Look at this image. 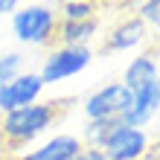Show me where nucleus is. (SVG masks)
Returning <instances> with one entry per match:
<instances>
[{"label": "nucleus", "instance_id": "obj_1", "mask_svg": "<svg viewBox=\"0 0 160 160\" xmlns=\"http://www.w3.org/2000/svg\"><path fill=\"white\" fill-rule=\"evenodd\" d=\"M55 119H58L55 102H32V105L3 114L0 134H3L9 148H21V146H29L32 140H38L41 134H47Z\"/></svg>", "mask_w": 160, "mask_h": 160}, {"label": "nucleus", "instance_id": "obj_2", "mask_svg": "<svg viewBox=\"0 0 160 160\" xmlns=\"http://www.w3.org/2000/svg\"><path fill=\"white\" fill-rule=\"evenodd\" d=\"M12 35L26 47H47L55 41V29H58V12L44 3H29L21 6L12 15Z\"/></svg>", "mask_w": 160, "mask_h": 160}, {"label": "nucleus", "instance_id": "obj_3", "mask_svg": "<svg viewBox=\"0 0 160 160\" xmlns=\"http://www.w3.org/2000/svg\"><path fill=\"white\" fill-rule=\"evenodd\" d=\"M93 61V50L90 47H55L50 55L44 58L38 76L44 84H58L64 79L79 76L82 70H88Z\"/></svg>", "mask_w": 160, "mask_h": 160}, {"label": "nucleus", "instance_id": "obj_4", "mask_svg": "<svg viewBox=\"0 0 160 160\" xmlns=\"http://www.w3.org/2000/svg\"><path fill=\"white\" fill-rule=\"evenodd\" d=\"M128 108H131V90L122 82H108L102 88H96L82 105L88 122L90 119H117V122H122Z\"/></svg>", "mask_w": 160, "mask_h": 160}, {"label": "nucleus", "instance_id": "obj_5", "mask_svg": "<svg viewBox=\"0 0 160 160\" xmlns=\"http://www.w3.org/2000/svg\"><path fill=\"white\" fill-rule=\"evenodd\" d=\"M152 148V134L146 128H134V125H119L108 134V140L99 146V152L105 160H143L148 157Z\"/></svg>", "mask_w": 160, "mask_h": 160}, {"label": "nucleus", "instance_id": "obj_6", "mask_svg": "<svg viewBox=\"0 0 160 160\" xmlns=\"http://www.w3.org/2000/svg\"><path fill=\"white\" fill-rule=\"evenodd\" d=\"M47 84L41 82L38 73H18L12 82L0 84V114H9V111H18L23 105H32V102H41Z\"/></svg>", "mask_w": 160, "mask_h": 160}, {"label": "nucleus", "instance_id": "obj_7", "mask_svg": "<svg viewBox=\"0 0 160 160\" xmlns=\"http://www.w3.org/2000/svg\"><path fill=\"white\" fill-rule=\"evenodd\" d=\"M160 114V79L143 84V88L131 90V108L122 117V125H134V128H146L148 122Z\"/></svg>", "mask_w": 160, "mask_h": 160}, {"label": "nucleus", "instance_id": "obj_8", "mask_svg": "<svg viewBox=\"0 0 160 160\" xmlns=\"http://www.w3.org/2000/svg\"><path fill=\"white\" fill-rule=\"evenodd\" d=\"M82 148H84L82 137H76V134H55L50 140H44L41 146L29 148V152H21L15 160H73Z\"/></svg>", "mask_w": 160, "mask_h": 160}, {"label": "nucleus", "instance_id": "obj_9", "mask_svg": "<svg viewBox=\"0 0 160 160\" xmlns=\"http://www.w3.org/2000/svg\"><path fill=\"white\" fill-rule=\"evenodd\" d=\"M146 38H148V26L140 21L137 15H131L125 21H119L114 29L105 35V50L108 52H128V50H134V47H140Z\"/></svg>", "mask_w": 160, "mask_h": 160}, {"label": "nucleus", "instance_id": "obj_10", "mask_svg": "<svg viewBox=\"0 0 160 160\" xmlns=\"http://www.w3.org/2000/svg\"><path fill=\"white\" fill-rule=\"evenodd\" d=\"M99 35V18L90 21H58L55 38L61 41V47H88Z\"/></svg>", "mask_w": 160, "mask_h": 160}, {"label": "nucleus", "instance_id": "obj_11", "mask_svg": "<svg viewBox=\"0 0 160 160\" xmlns=\"http://www.w3.org/2000/svg\"><path fill=\"white\" fill-rule=\"evenodd\" d=\"M160 79V70H157V61H154V55H137V58H131L128 61V67H125V76H122V84H125L128 90H137V88H143V84L148 82H154Z\"/></svg>", "mask_w": 160, "mask_h": 160}, {"label": "nucleus", "instance_id": "obj_12", "mask_svg": "<svg viewBox=\"0 0 160 160\" xmlns=\"http://www.w3.org/2000/svg\"><path fill=\"white\" fill-rule=\"evenodd\" d=\"M55 12H58V21H90V18H96V3H90V0H67Z\"/></svg>", "mask_w": 160, "mask_h": 160}, {"label": "nucleus", "instance_id": "obj_13", "mask_svg": "<svg viewBox=\"0 0 160 160\" xmlns=\"http://www.w3.org/2000/svg\"><path fill=\"white\" fill-rule=\"evenodd\" d=\"M117 125H119L117 119H90V122H88V128H84V134H82V143H84V146H90V148H99Z\"/></svg>", "mask_w": 160, "mask_h": 160}, {"label": "nucleus", "instance_id": "obj_14", "mask_svg": "<svg viewBox=\"0 0 160 160\" xmlns=\"http://www.w3.org/2000/svg\"><path fill=\"white\" fill-rule=\"evenodd\" d=\"M18 73H23V55L21 52H0V84L12 82Z\"/></svg>", "mask_w": 160, "mask_h": 160}, {"label": "nucleus", "instance_id": "obj_15", "mask_svg": "<svg viewBox=\"0 0 160 160\" xmlns=\"http://www.w3.org/2000/svg\"><path fill=\"white\" fill-rule=\"evenodd\" d=\"M137 18H140L146 26L160 29V0H146V3L137 9Z\"/></svg>", "mask_w": 160, "mask_h": 160}, {"label": "nucleus", "instance_id": "obj_16", "mask_svg": "<svg viewBox=\"0 0 160 160\" xmlns=\"http://www.w3.org/2000/svg\"><path fill=\"white\" fill-rule=\"evenodd\" d=\"M73 160H105V157H102V152H99V148H90V146H84L82 152H79L76 157H73Z\"/></svg>", "mask_w": 160, "mask_h": 160}, {"label": "nucleus", "instance_id": "obj_17", "mask_svg": "<svg viewBox=\"0 0 160 160\" xmlns=\"http://www.w3.org/2000/svg\"><path fill=\"white\" fill-rule=\"evenodd\" d=\"M18 9H21V0H0V18H3V15L12 18Z\"/></svg>", "mask_w": 160, "mask_h": 160}, {"label": "nucleus", "instance_id": "obj_18", "mask_svg": "<svg viewBox=\"0 0 160 160\" xmlns=\"http://www.w3.org/2000/svg\"><path fill=\"white\" fill-rule=\"evenodd\" d=\"M148 160H160V140L152 143V148H148Z\"/></svg>", "mask_w": 160, "mask_h": 160}, {"label": "nucleus", "instance_id": "obj_19", "mask_svg": "<svg viewBox=\"0 0 160 160\" xmlns=\"http://www.w3.org/2000/svg\"><path fill=\"white\" fill-rule=\"evenodd\" d=\"M3 152L9 154V146H6V140H3V134H0V154H3Z\"/></svg>", "mask_w": 160, "mask_h": 160}, {"label": "nucleus", "instance_id": "obj_20", "mask_svg": "<svg viewBox=\"0 0 160 160\" xmlns=\"http://www.w3.org/2000/svg\"><path fill=\"white\" fill-rule=\"evenodd\" d=\"M0 160H15V157H9V154H0Z\"/></svg>", "mask_w": 160, "mask_h": 160}, {"label": "nucleus", "instance_id": "obj_21", "mask_svg": "<svg viewBox=\"0 0 160 160\" xmlns=\"http://www.w3.org/2000/svg\"><path fill=\"white\" fill-rule=\"evenodd\" d=\"M61 3H67V0H61ZM90 3H93V0H90Z\"/></svg>", "mask_w": 160, "mask_h": 160}]
</instances>
